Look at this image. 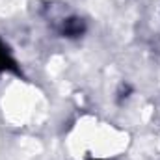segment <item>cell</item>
<instances>
[{"label": "cell", "mask_w": 160, "mask_h": 160, "mask_svg": "<svg viewBox=\"0 0 160 160\" xmlns=\"http://www.w3.org/2000/svg\"><path fill=\"white\" fill-rule=\"evenodd\" d=\"M86 32V24L78 17H69L62 24V36L63 38H78Z\"/></svg>", "instance_id": "cell-1"}, {"label": "cell", "mask_w": 160, "mask_h": 160, "mask_svg": "<svg viewBox=\"0 0 160 160\" xmlns=\"http://www.w3.org/2000/svg\"><path fill=\"white\" fill-rule=\"evenodd\" d=\"M2 71H13V73H21L19 71V67H17V62L11 58V54H9V50L4 47V43L0 41V73Z\"/></svg>", "instance_id": "cell-2"}, {"label": "cell", "mask_w": 160, "mask_h": 160, "mask_svg": "<svg viewBox=\"0 0 160 160\" xmlns=\"http://www.w3.org/2000/svg\"><path fill=\"white\" fill-rule=\"evenodd\" d=\"M89 160H99V158H89Z\"/></svg>", "instance_id": "cell-3"}]
</instances>
